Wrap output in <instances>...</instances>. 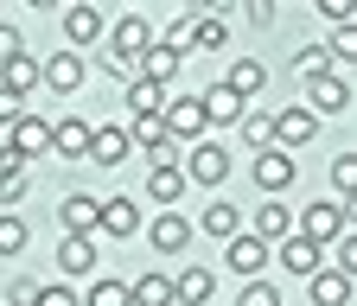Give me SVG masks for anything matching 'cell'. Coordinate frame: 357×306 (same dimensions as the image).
Instances as JSON below:
<instances>
[{
  "mask_svg": "<svg viewBox=\"0 0 357 306\" xmlns=\"http://www.w3.org/2000/svg\"><path fill=\"white\" fill-rule=\"evenodd\" d=\"M109 64L102 70H115V77H134V58H141L147 45H153V26H147V13H121L109 32Z\"/></svg>",
  "mask_w": 357,
  "mask_h": 306,
  "instance_id": "1",
  "label": "cell"
},
{
  "mask_svg": "<svg viewBox=\"0 0 357 306\" xmlns=\"http://www.w3.org/2000/svg\"><path fill=\"white\" fill-rule=\"evenodd\" d=\"M344 230H357V224H351V211H344L338 198H319V204H306V211H300V236H306V243H319V249L338 243Z\"/></svg>",
  "mask_w": 357,
  "mask_h": 306,
  "instance_id": "2",
  "label": "cell"
},
{
  "mask_svg": "<svg viewBox=\"0 0 357 306\" xmlns=\"http://www.w3.org/2000/svg\"><path fill=\"white\" fill-rule=\"evenodd\" d=\"M249 172H255V185H261L268 198H281V192L300 179V166H294V153H287V147H261V153L249 160Z\"/></svg>",
  "mask_w": 357,
  "mask_h": 306,
  "instance_id": "3",
  "label": "cell"
},
{
  "mask_svg": "<svg viewBox=\"0 0 357 306\" xmlns=\"http://www.w3.org/2000/svg\"><path fill=\"white\" fill-rule=\"evenodd\" d=\"M185 185H223L230 179V153H223L217 141H192V153H185Z\"/></svg>",
  "mask_w": 357,
  "mask_h": 306,
  "instance_id": "4",
  "label": "cell"
},
{
  "mask_svg": "<svg viewBox=\"0 0 357 306\" xmlns=\"http://www.w3.org/2000/svg\"><path fill=\"white\" fill-rule=\"evenodd\" d=\"M160 128H166L178 147H185V141H204V109H198V96H166Z\"/></svg>",
  "mask_w": 357,
  "mask_h": 306,
  "instance_id": "5",
  "label": "cell"
},
{
  "mask_svg": "<svg viewBox=\"0 0 357 306\" xmlns=\"http://www.w3.org/2000/svg\"><path fill=\"white\" fill-rule=\"evenodd\" d=\"M306 90H312V115H344V109H351V70L332 64L326 77H312Z\"/></svg>",
  "mask_w": 357,
  "mask_h": 306,
  "instance_id": "6",
  "label": "cell"
},
{
  "mask_svg": "<svg viewBox=\"0 0 357 306\" xmlns=\"http://www.w3.org/2000/svg\"><path fill=\"white\" fill-rule=\"evenodd\" d=\"M7 135H13L7 147H13V153H20L26 166H32V160H45V153H52V121H45V115H32V109H26V115H20V121L7 128Z\"/></svg>",
  "mask_w": 357,
  "mask_h": 306,
  "instance_id": "7",
  "label": "cell"
},
{
  "mask_svg": "<svg viewBox=\"0 0 357 306\" xmlns=\"http://www.w3.org/2000/svg\"><path fill=\"white\" fill-rule=\"evenodd\" d=\"M38 90H58V96L83 90V58L77 52H52V58L38 64Z\"/></svg>",
  "mask_w": 357,
  "mask_h": 306,
  "instance_id": "8",
  "label": "cell"
},
{
  "mask_svg": "<svg viewBox=\"0 0 357 306\" xmlns=\"http://www.w3.org/2000/svg\"><path fill=\"white\" fill-rule=\"evenodd\" d=\"M96 230L102 236H134V230H141V204H134V198H96Z\"/></svg>",
  "mask_w": 357,
  "mask_h": 306,
  "instance_id": "9",
  "label": "cell"
},
{
  "mask_svg": "<svg viewBox=\"0 0 357 306\" xmlns=\"http://www.w3.org/2000/svg\"><path fill=\"white\" fill-rule=\"evenodd\" d=\"M281 268L306 281V275H319V268H326V249H319V243H306L300 230H287V236H281Z\"/></svg>",
  "mask_w": 357,
  "mask_h": 306,
  "instance_id": "10",
  "label": "cell"
},
{
  "mask_svg": "<svg viewBox=\"0 0 357 306\" xmlns=\"http://www.w3.org/2000/svg\"><path fill=\"white\" fill-rule=\"evenodd\" d=\"M312 135H319V115H312V109H300V102H294V109H281V115H275V147H287V153H294V147H306Z\"/></svg>",
  "mask_w": 357,
  "mask_h": 306,
  "instance_id": "11",
  "label": "cell"
},
{
  "mask_svg": "<svg viewBox=\"0 0 357 306\" xmlns=\"http://www.w3.org/2000/svg\"><path fill=\"white\" fill-rule=\"evenodd\" d=\"M198 109H204V128H230V121L249 115V102H243L236 90H223V83H211V90L198 96Z\"/></svg>",
  "mask_w": 357,
  "mask_h": 306,
  "instance_id": "12",
  "label": "cell"
},
{
  "mask_svg": "<svg viewBox=\"0 0 357 306\" xmlns=\"http://www.w3.org/2000/svg\"><path fill=\"white\" fill-rule=\"evenodd\" d=\"M223 261H230L243 281H255V275L268 268V243H261V236H249V230H236V236H230V249H223Z\"/></svg>",
  "mask_w": 357,
  "mask_h": 306,
  "instance_id": "13",
  "label": "cell"
},
{
  "mask_svg": "<svg viewBox=\"0 0 357 306\" xmlns=\"http://www.w3.org/2000/svg\"><path fill=\"white\" fill-rule=\"evenodd\" d=\"M128 128H115V121H96V128H89V160H96V166H121L128 160Z\"/></svg>",
  "mask_w": 357,
  "mask_h": 306,
  "instance_id": "14",
  "label": "cell"
},
{
  "mask_svg": "<svg viewBox=\"0 0 357 306\" xmlns=\"http://www.w3.org/2000/svg\"><path fill=\"white\" fill-rule=\"evenodd\" d=\"M147 243H153L160 255H178V249L192 243V217H178V211H160L153 224H147Z\"/></svg>",
  "mask_w": 357,
  "mask_h": 306,
  "instance_id": "15",
  "label": "cell"
},
{
  "mask_svg": "<svg viewBox=\"0 0 357 306\" xmlns=\"http://www.w3.org/2000/svg\"><path fill=\"white\" fill-rule=\"evenodd\" d=\"M89 128H96V121H83V115L52 121V153H64V160H89Z\"/></svg>",
  "mask_w": 357,
  "mask_h": 306,
  "instance_id": "16",
  "label": "cell"
},
{
  "mask_svg": "<svg viewBox=\"0 0 357 306\" xmlns=\"http://www.w3.org/2000/svg\"><path fill=\"white\" fill-rule=\"evenodd\" d=\"M58 268H64L70 281L96 275V236H64V243H58Z\"/></svg>",
  "mask_w": 357,
  "mask_h": 306,
  "instance_id": "17",
  "label": "cell"
},
{
  "mask_svg": "<svg viewBox=\"0 0 357 306\" xmlns=\"http://www.w3.org/2000/svg\"><path fill=\"white\" fill-rule=\"evenodd\" d=\"M102 32H109V20H102L96 7H64V38H70V52H77V45H96Z\"/></svg>",
  "mask_w": 357,
  "mask_h": 306,
  "instance_id": "18",
  "label": "cell"
},
{
  "mask_svg": "<svg viewBox=\"0 0 357 306\" xmlns=\"http://www.w3.org/2000/svg\"><path fill=\"white\" fill-rule=\"evenodd\" d=\"M178 64H185V58H172V52L160 45V38H153V45H147L141 58H134V77H147V83H160V90H166V83L178 77Z\"/></svg>",
  "mask_w": 357,
  "mask_h": 306,
  "instance_id": "19",
  "label": "cell"
},
{
  "mask_svg": "<svg viewBox=\"0 0 357 306\" xmlns=\"http://www.w3.org/2000/svg\"><path fill=\"white\" fill-rule=\"evenodd\" d=\"M294 230V211L281 204V198H261V211H255V224H249V236H261V243H281Z\"/></svg>",
  "mask_w": 357,
  "mask_h": 306,
  "instance_id": "20",
  "label": "cell"
},
{
  "mask_svg": "<svg viewBox=\"0 0 357 306\" xmlns=\"http://www.w3.org/2000/svg\"><path fill=\"white\" fill-rule=\"evenodd\" d=\"M58 217H64V236H96V198L89 192H70L58 204Z\"/></svg>",
  "mask_w": 357,
  "mask_h": 306,
  "instance_id": "21",
  "label": "cell"
},
{
  "mask_svg": "<svg viewBox=\"0 0 357 306\" xmlns=\"http://www.w3.org/2000/svg\"><path fill=\"white\" fill-rule=\"evenodd\" d=\"M211 293H217V275L211 268H185V275L172 281V306H204Z\"/></svg>",
  "mask_w": 357,
  "mask_h": 306,
  "instance_id": "22",
  "label": "cell"
},
{
  "mask_svg": "<svg viewBox=\"0 0 357 306\" xmlns=\"http://www.w3.org/2000/svg\"><path fill=\"white\" fill-rule=\"evenodd\" d=\"M0 90H13V96H32V90H38V58H32V52L7 58V64H0Z\"/></svg>",
  "mask_w": 357,
  "mask_h": 306,
  "instance_id": "23",
  "label": "cell"
},
{
  "mask_svg": "<svg viewBox=\"0 0 357 306\" xmlns=\"http://www.w3.org/2000/svg\"><path fill=\"white\" fill-rule=\"evenodd\" d=\"M198 230H204V236H223V243H230V236L243 230V211H236L230 198H217V204H204V217H198Z\"/></svg>",
  "mask_w": 357,
  "mask_h": 306,
  "instance_id": "24",
  "label": "cell"
},
{
  "mask_svg": "<svg viewBox=\"0 0 357 306\" xmlns=\"http://www.w3.org/2000/svg\"><path fill=\"white\" fill-rule=\"evenodd\" d=\"M306 281H312V306H351V275L319 268V275H306Z\"/></svg>",
  "mask_w": 357,
  "mask_h": 306,
  "instance_id": "25",
  "label": "cell"
},
{
  "mask_svg": "<svg viewBox=\"0 0 357 306\" xmlns=\"http://www.w3.org/2000/svg\"><path fill=\"white\" fill-rule=\"evenodd\" d=\"M147 198L172 211L178 198H185V172H178V166H153V172H147Z\"/></svg>",
  "mask_w": 357,
  "mask_h": 306,
  "instance_id": "26",
  "label": "cell"
},
{
  "mask_svg": "<svg viewBox=\"0 0 357 306\" xmlns=\"http://www.w3.org/2000/svg\"><path fill=\"white\" fill-rule=\"evenodd\" d=\"M223 90H236V96L249 102V96H261V90H268V70H261L255 58H236V64H230V77H223Z\"/></svg>",
  "mask_w": 357,
  "mask_h": 306,
  "instance_id": "27",
  "label": "cell"
},
{
  "mask_svg": "<svg viewBox=\"0 0 357 306\" xmlns=\"http://www.w3.org/2000/svg\"><path fill=\"white\" fill-rule=\"evenodd\" d=\"M128 306H172V275H141V281H128Z\"/></svg>",
  "mask_w": 357,
  "mask_h": 306,
  "instance_id": "28",
  "label": "cell"
},
{
  "mask_svg": "<svg viewBox=\"0 0 357 306\" xmlns=\"http://www.w3.org/2000/svg\"><path fill=\"white\" fill-rule=\"evenodd\" d=\"M166 109V90L147 77H128V115H160Z\"/></svg>",
  "mask_w": 357,
  "mask_h": 306,
  "instance_id": "29",
  "label": "cell"
},
{
  "mask_svg": "<svg viewBox=\"0 0 357 306\" xmlns=\"http://www.w3.org/2000/svg\"><path fill=\"white\" fill-rule=\"evenodd\" d=\"M326 58L332 64H357V20H344V26H332V38H326Z\"/></svg>",
  "mask_w": 357,
  "mask_h": 306,
  "instance_id": "30",
  "label": "cell"
},
{
  "mask_svg": "<svg viewBox=\"0 0 357 306\" xmlns=\"http://www.w3.org/2000/svg\"><path fill=\"white\" fill-rule=\"evenodd\" d=\"M223 20H211V13H192V52H223Z\"/></svg>",
  "mask_w": 357,
  "mask_h": 306,
  "instance_id": "31",
  "label": "cell"
},
{
  "mask_svg": "<svg viewBox=\"0 0 357 306\" xmlns=\"http://www.w3.org/2000/svg\"><path fill=\"white\" fill-rule=\"evenodd\" d=\"M83 306H128V281L96 275V281H89V293H83Z\"/></svg>",
  "mask_w": 357,
  "mask_h": 306,
  "instance_id": "32",
  "label": "cell"
},
{
  "mask_svg": "<svg viewBox=\"0 0 357 306\" xmlns=\"http://www.w3.org/2000/svg\"><path fill=\"white\" fill-rule=\"evenodd\" d=\"M326 70H332L326 45H300V52H294V77H306V83H312V77H326Z\"/></svg>",
  "mask_w": 357,
  "mask_h": 306,
  "instance_id": "33",
  "label": "cell"
},
{
  "mask_svg": "<svg viewBox=\"0 0 357 306\" xmlns=\"http://www.w3.org/2000/svg\"><path fill=\"white\" fill-rule=\"evenodd\" d=\"M236 128H243V141H249L255 153H261V147H275V115H243Z\"/></svg>",
  "mask_w": 357,
  "mask_h": 306,
  "instance_id": "34",
  "label": "cell"
},
{
  "mask_svg": "<svg viewBox=\"0 0 357 306\" xmlns=\"http://www.w3.org/2000/svg\"><path fill=\"white\" fill-rule=\"evenodd\" d=\"M332 192L338 198H357V153H338L332 160Z\"/></svg>",
  "mask_w": 357,
  "mask_h": 306,
  "instance_id": "35",
  "label": "cell"
},
{
  "mask_svg": "<svg viewBox=\"0 0 357 306\" xmlns=\"http://www.w3.org/2000/svg\"><path fill=\"white\" fill-rule=\"evenodd\" d=\"M236 306H281V293H275V281H243V293H236Z\"/></svg>",
  "mask_w": 357,
  "mask_h": 306,
  "instance_id": "36",
  "label": "cell"
},
{
  "mask_svg": "<svg viewBox=\"0 0 357 306\" xmlns=\"http://www.w3.org/2000/svg\"><path fill=\"white\" fill-rule=\"evenodd\" d=\"M20 249H26V224L13 211H0V255H20Z\"/></svg>",
  "mask_w": 357,
  "mask_h": 306,
  "instance_id": "37",
  "label": "cell"
},
{
  "mask_svg": "<svg viewBox=\"0 0 357 306\" xmlns=\"http://www.w3.org/2000/svg\"><path fill=\"white\" fill-rule=\"evenodd\" d=\"M160 45H166L172 58H185V52H192V13H185V20H172V26H166V38H160Z\"/></svg>",
  "mask_w": 357,
  "mask_h": 306,
  "instance_id": "38",
  "label": "cell"
},
{
  "mask_svg": "<svg viewBox=\"0 0 357 306\" xmlns=\"http://www.w3.org/2000/svg\"><path fill=\"white\" fill-rule=\"evenodd\" d=\"M332 249H338V275H351V281H357V230H344Z\"/></svg>",
  "mask_w": 357,
  "mask_h": 306,
  "instance_id": "39",
  "label": "cell"
},
{
  "mask_svg": "<svg viewBox=\"0 0 357 306\" xmlns=\"http://www.w3.org/2000/svg\"><path fill=\"white\" fill-rule=\"evenodd\" d=\"M32 306H83V300H77L64 281H52V287H38V300H32Z\"/></svg>",
  "mask_w": 357,
  "mask_h": 306,
  "instance_id": "40",
  "label": "cell"
},
{
  "mask_svg": "<svg viewBox=\"0 0 357 306\" xmlns=\"http://www.w3.org/2000/svg\"><path fill=\"white\" fill-rule=\"evenodd\" d=\"M312 7H319V13H326L332 26H344V20L357 13V0H312Z\"/></svg>",
  "mask_w": 357,
  "mask_h": 306,
  "instance_id": "41",
  "label": "cell"
},
{
  "mask_svg": "<svg viewBox=\"0 0 357 306\" xmlns=\"http://www.w3.org/2000/svg\"><path fill=\"white\" fill-rule=\"evenodd\" d=\"M26 115V96H13V90H0V128H13Z\"/></svg>",
  "mask_w": 357,
  "mask_h": 306,
  "instance_id": "42",
  "label": "cell"
},
{
  "mask_svg": "<svg viewBox=\"0 0 357 306\" xmlns=\"http://www.w3.org/2000/svg\"><path fill=\"white\" fill-rule=\"evenodd\" d=\"M20 52H26V38H20L7 20H0V64H7V58H20Z\"/></svg>",
  "mask_w": 357,
  "mask_h": 306,
  "instance_id": "43",
  "label": "cell"
},
{
  "mask_svg": "<svg viewBox=\"0 0 357 306\" xmlns=\"http://www.w3.org/2000/svg\"><path fill=\"white\" fill-rule=\"evenodd\" d=\"M0 179H26V160L13 147H0Z\"/></svg>",
  "mask_w": 357,
  "mask_h": 306,
  "instance_id": "44",
  "label": "cell"
},
{
  "mask_svg": "<svg viewBox=\"0 0 357 306\" xmlns=\"http://www.w3.org/2000/svg\"><path fill=\"white\" fill-rule=\"evenodd\" d=\"M7 300H13V306H32V300H38V281H32V275H20V281H13V293H7Z\"/></svg>",
  "mask_w": 357,
  "mask_h": 306,
  "instance_id": "45",
  "label": "cell"
},
{
  "mask_svg": "<svg viewBox=\"0 0 357 306\" xmlns=\"http://www.w3.org/2000/svg\"><path fill=\"white\" fill-rule=\"evenodd\" d=\"M26 198V179H0V204H20Z\"/></svg>",
  "mask_w": 357,
  "mask_h": 306,
  "instance_id": "46",
  "label": "cell"
},
{
  "mask_svg": "<svg viewBox=\"0 0 357 306\" xmlns=\"http://www.w3.org/2000/svg\"><path fill=\"white\" fill-rule=\"evenodd\" d=\"M223 7H230V0H185V13H211V20H217Z\"/></svg>",
  "mask_w": 357,
  "mask_h": 306,
  "instance_id": "47",
  "label": "cell"
},
{
  "mask_svg": "<svg viewBox=\"0 0 357 306\" xmlns=\"http://www.w3.org/2000/svg\"><path fill=\"white\" fill-rule=\"evenodd\" d=\"M249 20H255V26H268V20H275V0H249Z\"/></svg>",
  "mask_w": 357,
  "mask_h": 306,
  "instance_id": "48",
  "label": "cell"
},
{
  "mask_svg": "<svg viewBox=\"0 0 357 306\" xmlns=\"http://www.w3.org/2000/svg\"><path fill=\"white\" fill-rule=\"evenodd\" d=\"M26 7H38V13H45V7H58V0H26Z\"/></svg>",
  "mask_w": 357,
  "mask_h": 306,
  "instance_id": "49",
  "label": "cell"
},
{
  "mask_svg": "<svg viewBox=\"0 0 357 306\" xmlns=\"http://www.w3.org/2000/svg\"><path fill=\"white\" fill-rule=\"evenodd\" d=\"M70 7H96V0H70Z\"/></svg>",
  "mask_w": 357,
  "mask_h": 306,
  "instance_id": "50",
  "label": "cell"
}]
</instances>
